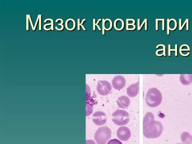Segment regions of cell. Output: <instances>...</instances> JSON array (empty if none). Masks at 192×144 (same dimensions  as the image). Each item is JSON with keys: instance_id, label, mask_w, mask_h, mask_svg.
Listing matches in <instances>:
<instances>
[{"instance_id": "obj_1", "label": "cell", "mask_w": 192, "mask_h": 144, "mask_svg": "<svg viewBox=\"0 0 192 144\" xmlns=\"http://www.w3.org/2000/svg\"><path fill=\"white\" fill-rule=\"evenodd\" d=\"M143 134L148 138H156L159 137L163 132L162 123L155 121L152 113L148 112L143 119Z\"/></svg>"}, {"instance_id": "obj_2", "label": "cell", "mask_w": 192, "mask_h": 144, "mask_svg": "<svg viewBox=\"0 0 192 144\" xmlns=\"http://www.w3.org/2000/svg\"><path fill=\"white\" fill-rule=\"evenodd\" d=\"M162 94L158 89L155 88L150 89L146 94V101L149 106L155 107L159 106L162 101Z\"/></svg>"}, {"instance_id": "obj_3", "label": "cell", "mask_w": 192, "mask_h": 144, "mask_svg": "<svg viewBox=\"0 0 192 144\" xmlns=\"http://www.w3.org/2000/svg\"><path fill=\"white\" fill-rule=\"evenodd\" d=\"M111 131L109 128L102 127L99 128L95 132L94 139L97 144H106L110 139Z\"/></svg>"}, {"instance_id": "obj_4", "label": "cell", "mask_w": 192, "mask_h": 144, "mask_svg": "<svg viewBox=\"0 0 192 144\" xmlns=\"http://www.w3.org/2000/svg\"><path fill=\"white\" fill-rule=\"evenodd\" d=\"M112 120L113 123L117 125H127L129 120V114L125 110H117L112 114Z\"/></svg>"}, {"instance_id": "obj_5", "label": "cell", "mask_w": 192, "mask_h": 144, "mask_svg": "<svg viewBox=\"0 0 192 144\" xmlns=\"http://www.w3.org/2000/svg\"><path fill=\"white\" fill-rule=\"evenodd\" d=\"M98 93L102 96H106L110 93L112 87L107 81H101L98 82L96 87Z\"/></svg>"}, {"instance_id": "obj_6", "label": "cell", "mask_w": 192, "mask_h": 144, "mask_svg": "<svg viewBox=\"0 0 192 144\" xmlns=\"http://www.w3.org/2000/svg\"><path fill=\"white\" fill-rule=\"evenodd\" d=\"M93 121L97 125H103L106 123V115L101 111H97L95 112L93 115Z\"/></svg>"}, {"instance_id": "obj_7", "label": "cell", "mask_w": 192, "mask_h": 144, "mask_svg": "<svg viewBox=\"0 0 192 144\" xmlns=\"http://www.w3.org/2000/svg\"><path fill=\"white\" fill-rule=\"evenodd\" d=\"M117 135L119 139L121 141H127L131 137V131L127 127H120L117 130Z\"/></svg>"}, {"instance_id": "obj_8", "label": "cell", "mask_w": 192, "mask_h": 144, "mask_svg": "<svg viewBox=\"0 0 192 144\" xmlns=\"http://www.w3.org/2000/svg\"><path fill=\"white\" fill-rule=\"evenodd\" d=\"M112 84L113 88L116 90H121L125 86L126 80L124 77L117 76L113 78Z\"/></svg>"}, {"instance_id": "obj_9", "label": "cell", "mask_w": 192, "mask_h": 144, "mask_svg": "<svg viewBox=\"0 0 192 144\" xmlns=\"http://www.w3.org/2000/svg\"><path fill=\"white\" fill-rule=\"evenodd\" d=\"M139 82L133 84L131 85L128 87L127 89V93L128 95L130 97H134L138 95V92L139 89Z\"/></svg>"}, {"instance_id": "obj_10", "label": "cell", "mask_w": 192, "mask_h": 144, "mask_svg": "<svg viewBox=\"0 0 192 144\" xmlns=\"http://www.w3.org/2000/svg\"><path fill=\"white\" fill-rule=\"evenodd\" d=\"M117 103L119 108L125 109L129 107L130 103V101L129 98L127 96L123 95L118 98Z\"/></svg>"}, {"instance_id": "obj_11", "label": "cell", "mask_w": 192, "mask_h": 144, "mask_svg": "<svg viewBox=\"0 0 192 144\" xmlns=\"http://www.w3.org/2000/svg\"><path fill=\"white\" fill-rule=\"evenodd\" d=\"M180 80L183 85H189L192 83V74L180 75Z\"/></svg>"}, {"instance_id": "obj_12", "label": "cell", "mask_w": 192, "mask_h": 144, "mask_svg": "<svg viewBox=\"0 0 192 144\" xmlns=\"http://www.w3.org/2000/svg\"><path fill=\"white\" fill-rule=\"evenodd\" d=\"M181 140L183 144H192V136L187 132L182 133Z\"/></svg>"}, {"instance_id": "obj_13", "label": "cell", "mask_w": 192, "mask_h": 144, "mask_svg": "<svg viewBox=\"0 0 192 144\" xmlns=\"http://www.w3.org/2000/svg\"><path fill=\"white\" fill-rule=\"evenodd\" d=\"M93 111L92 107L89 103H87V116L90 115Z\"/></svg>"}, {"instance_id": "obj_14", "label": "cell", "mask_w": 192, "mask_h": 144, "mask_svg": "<svg viewBox=\"0 0 192 144\" xmlns=\"http://www.w3.org/2000/svg\"><path fill=\"white\" fill-rule=\"evenodd\" d=\"M107 144H122V143L119 140L115 138L110 140Z\"/></svg>"}, {"instance_id": "obj_15", "label": "cell", "mask_w": 192, "mask_h": 144, "mask_svg": "<svg viewBox=\"0 0 192 144\" xmlns=\"http://www.w3.org/2000/svg\"><path fill=\"white\" fill-rule=\"evenodd\" d=\"M177 45H175V49H171V45H169V56H171V51H175V56H177Z\"/></svg>"}, {"instance_id": "obj_16", "label": "cell", "mask_w": 192, "mask_h": 144, "mask_svg": "<svg viewBox=\"0 0 192 144\" xmlns=\"http://www.w3.org/2000/svg\"><path fill=\"white\" fill-rule=\"evenodd\" d=\"M59 20H61V23L60 24H59L58 25H61L62 26V28L61 29H59L57 28V27H56L55 28L56 29V30H63V25H62L63 24V20H62V19H58L57 20H56V22H58V21H59Z\"/></svg>"}, {"instance_id": "obj_17", "label": "cell", "mask_w": 192, "mask_h": 144, "mask_svg": "<svg viewBox=\"0 0 192 144\" xmlns=\"http://www.w3.org/2000/svg\"><path fill=\"white\" fill-rule=\"evenodd\" d=\"M94 21H93V23H94V25H93V30H96V27H95V26H96V25L98 27V28L100 30H101V28H100V27L98 25V24L99 23V22L100 21H101V19H99L97 23L96 24H95V22H96V21H96V19H94Z\"/></svg>"}, {"instance_id": "obj_18", "label": "cell", "mask_w": 192, "mask_h": 144, "mask_svg": "<svg viewBox=\"0 0 192 144\" xmlns=\"http://www.w3.org/2000/svg\"><path fill=\"white\" fill-rule=\"evenodd\" d=\"M85 20H86L85 19H83V21H82L81 23H80V19H78V30H80V25H81V26L82 27V28H83V30H86V29H85V28H84L83 26L82 25V24L83 23L84 21H85Z\"/></svg>"}, {"instance_id": "obj_19", "label": "cell", "mask_w": 192, "mask_h": 144, "mask_svg": "<svg viewBox=\"0 0 192 144\" xmlns=\"http://www.w3.org/2000/svg\"><path fill=\"white\" fill-rule=\"evenodd\" d=\"M86 144H96L94 140H87L86 141Z\"/></svg>"}, {"instance_id": "obj_20", "label": "cell", "mask_w": 192, "mask_h": 144, "mask_svg": "<svg viewBox=\"0 0 192 144\" xmlns=\"http://www.w3.org/2000/svg\"><path fill=\"white\" fill-rule=\"evenodd\" d=\"M174 21L175 22V28H173V29H171L170 28H169V30H175L176 29V27L177 26V22L176 21V20L174 19H171V20H170V21Z\"/></svg>"}, {"instance_id": "obj_21", "label": "cell", "mask_w": 192, "mask_h": 144, "mask_svg": "<svg viewBox=\"0 0 192 144\" xmlns=\"http://www.w3.org/2000/svg\"><path fill=\"white\" fill-rule=\"evenodd\" d=\"M29 16L28 15H26V30H29V24H28V21H29Z\"/></svg>"}, {"instance_id": "obj_22", "label": "cell", "mask_w": 192, "mask_h": 144, "mask_svg": "<svg viewBox=\"0 0 192 144\" xmlns=\"http://www.w3.org/2000/svg\"><path fill=\"white\" fill-rule=\"evenodd\" d=\"M170 21L169 19H167V35L169 34V23Z\"/></svg>"}, {"instance_id": "obj_23", "label": "cell", "mask_w": 192, "mask_h": 144, "mask_svg": "<svg viewBox=\"0 0 192 144\" xmlns=\"http://www.w3.org/2000/svg\"><path fill=\"white\" fill-rule=\"evenodd\" d=\"M41 15H40L39 19V30H41Z\"/></svg>"}, {"instance_id": "obj_24", "label": "cell", "mask_w": 192, "mask_h": 144, "mask_svg": "<svg viewBox=\"0 0 192 144\" xmlns=\"http://www.w3.org/2000/svg\"><path fill=\"white\" fill-rule=\"evenodd\" d=\"M28 16H29V20H30V23H31V25L32 29H33V30H34V27L33 25V24H32V21H31V18H30V15H28Z\"/></svg>"}, {"instance_id": "obj_25", "label": "cell", "mask_w": 192, "mask_h": 144, "mask_svg": "<svg viewBox=\"0 0 192 144\" xmlns=\"http://www.w3.org/2000/svg\"><path fill=\"white\" fill-rule=\"evenodd\" d=\"M40 15H39L38 16V17H37V20H36V22L34 28V30H35V29L36 28V25H37V23L38 22V19H39V18H40Z\"/></svg>"}, {"instance_id": "obj_26", "label": "cell", "mask_w": 192, "mask_h": 144, "mask_svg": "<svg viewBox=\"0 0 192 144\" xmlns=\"http://www.w3.org/2000/svg\"><path fill=\"white\" fill-rule=\"evenodd\" d=\"M156 30H158V21L157 19L156 20Z\"/></svg>"}, {"instance_id": "obj_27", "label": "cell", "mask_w": 192, "mask_h": 144, "mask_svg": "<svg viewBox=\"0 0 192 144\" xmlns=\"http://www.w3.org/2000/svg\"><path fill=\"white\" fill-rule=\"evenodd\" d=\"M146 20H147V19H145V20H144V21L143 22V23H142V25H141V26L139 27V29H138V30H140V29L142 28V26L143 25V24L144 23H145V21H146Z\"/></svg>"}, {"instance_id": "obj_28", "label": "cell", "mask_w": 192, "mask_h": 144, "mask_svg": "<svg viewBox=\"0 0 192 144\" xmlns=\"http://www.w3.org/2000/svg\"><path fill=\"white\" fill-rule=\"evenodd\" d=\"M162 30H164V19H162Z\"/></svg>"}, {"instance_id": "obj_29", "label": "cell", "mask_w": 192, "mask_h": 144, "mask_svg": "<svg viewBox=\"0 0 192 144\" xmlns=\"http://www.w3.org/2000/svg\"><path fill=\"white\" fill-rule=\"evenodd\" d=\"M187 21H186V30H188V19H186Z\"/></svg>"}, {"instance_id": "obj_30", "label": "cell", "mask_w": 192, "mask_h": 144, "mask_svg": "<svg viewBox=\"0 0 192 144\" xmlns=\"http://www.w3.org/2000/svg\"><path fill=\"white\" fill-rule=\"evenodd\" d=\"M186 21H187V20H186V19L185 21V22L184 23L183 25L181 27V28L180 30H182V29L183 28V27H184V25H185V23H186Z\"/></svg>"}, {"instance_id": "obj_31", "label": "cell", "mask_w": 192, "mask_h": 144, "mask_svg": "<svg viewBox=\"0 0 192 144\" xmlns=\"http://www.w3.org/2000/svg\"><path fill=\"white\" fill-rule=\"evenodd\" d=\"M181 19H180V30L181 28Z\"/></svg>"}, {"instance_id": "obj_32", "label": "cell", "mask_w": 192, "mask_h": 144, "mask_svg": "<svg viewBox=\"0 0 192 144\" xmlns=\"http://www.w3.org/2000/svg\"><path fill=\"white\" fill-rule=\"evenodd\" d=\"M183 144L178 143V144Z\"/></svg>"}]
</instances>
